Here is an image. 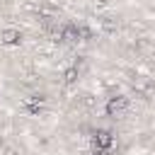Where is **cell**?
<instances>
[{
  "label": "cell",
  "instance_id": "obj_5",
  "mask_svg": "<svg viewBox=\"0 0 155 155\" xmlns=\"http://www.w3.org/2000/svg\"><path fill=\"white\" fill-rule=\"evenodd\" d=\"M78 80V68H68L65 70V82H75Z\"/></svg>",
  "mask_w": 155,
  "mask_h": 155
},
{
  "label": "cell",
  "instance_id": "obj_3",
  "mask_svg": "<svg viewBox=\"0 0 155 155\" xmlns=\"http://www.w3.org/2000/svg\"><path fill=\"white\" fill-rule=\"evenodd\" d=\"M80 34H82V31H80V27H78V24H65V27L61 29V34H58V36H61V39H65V41H78V39H80Z\"/></svg>",
  "mask_w": 155,
  "mask_h": 155
},
{
  "label": "cell",
  "instance_id": "obj_6",
  "mask_svg": "<svg viewBox=\"0 0 155 155\" xmlns=\"http://www.w3.org/2000/svg\"><path fill=\"white\" fill-rule=\"evenodd\" d=\"M5 155H15V150H7V153H5Z\"/></svg>",
  "mask_w": 155,
  "mask_h": 155
},
{
  "label": "cell",
  "instance_id": "obj_2",
  "mask_svg": "<svg viewBox=\"0 0 155 155\" xmlns=\"http://www.w3.org/2000/svg\"><path fill=\"white\" fill-rule=\"evenodd\" d=\"M126 107H128L126 97H111V99L107 102V114H109V116H116V114H121Z\"/></svg>",
  "mask_w": 155,
  "mask_h": 155
},
{
  "label": "cell",
  "instance_id": "obj_1",
  "mask_svg": "<svg viewBox=\"0 0 155 155\" xmlns=\"http://www.w3.org/2000/svg\"><path fill=\"white\" fill-rule=\"evenodd\" d=\"M92 143H94V148H99V150H109V148L114 145V138H111L109 131H97V133L92 136Z\"/></svg>",
  "mask_w": 155,
  "mask_h": 155
},
{
  "label": "cell",
  "instance_id": "obj_4",
  "mask_svg": "<svg viewBox=\"0 0 155 155\" xmlns=\"http://www.w3.org/2000/svg\"><path fill=\"white\" fill-rule=\"evenodd\" d=\"M2 39H5V44H17V41H19V34H17L15 29H7V31L2 34Z\"/></svg>",
  "mask_w": 155,
  "mask_h": 155
}]
</instances>
